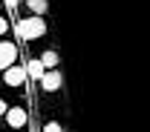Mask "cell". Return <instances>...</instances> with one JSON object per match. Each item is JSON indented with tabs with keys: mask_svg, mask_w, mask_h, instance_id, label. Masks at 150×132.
Here are the masks:
<instances>
[{
	"mask_svg": "<svg viewBox=\"0 0 150 132\" xmlns=\"http://www.w3.org/2000/svg\"><path fill=\"white\" fill-rule=\"evenodd\" d=\"M38 60H40L43 69H55V66H58V55H55V52H43Z\"/></svg>",
	"mask_w": 150,
	"mask_h": 132,
	"instance_id": "6",
	"label": "cell"
},
{
	"mask_svg": "<svg viewBox=\"0 0 150 132\" xmlns=\"http://www.w3.org/2000/svg\"><path fill=\"white\" fill-rule=\"evenodd\" d=\"M43 132H64V129H61V124H55V121H49V124L43 126Z\"/></svg>",
	"mask_w": 150,
	"mask_h": 132,
	"instance_id": "9",
	"label": "cell"
},
{
	"mask_svg": "<svg viewBox=\"0 0 150 132\" xmlns=\"http://www.w3.org/2000/svg\"><path fill=\"white\" fill-rule=\"evenodd\" d=\"M6 121H9V126H12V129H20V126H26V109H20V106H12V109H6Z\"/></svg>",
	"mask_w": 150,
	"mask_h": 132,
	"instance_id": "5",
	"label": "cell"
},
{
	"mask_svg": "<svg viewBox=\"0 0 150 132\" xmlns=\"http://www.w3.org/2000/svg\"><path fill=\"white\" fill-rule=\"evenodd\" d=\"M15 57H18L15 43H9V40H0V69L12 66V63H15Z\"/></svg>",
	"mask_w": 150,
	"mask_h": 132,
	"instance_id": "2",
	"label": "cell"
},
{
	"mask_svg": "<svg viewBox=\"0 0 150 132\" xmlns=\"http://www.w3.org/2000/svg\"><path fill=\"white\" fill-rule=\"evenodd\" d=\"M6 29H9V20H6V17H0V35H6Z\"/></svg>",
	"mask_w": 150,
	"mask_h": 132,
	"instance_id": "10",
	"label": "cell"
},
{
	"mask_svg": "<svg viewBox=\"0 0 150 132\" xmlns=\"http://www.w3.org/2000/svg\"><path fill=\"white\" fill-rule=\"evenodd\" d=\"M43 32H46V23H43L40 17H35V15L18 23V35H20V38H26V40H35V38H40Z\"/></svg>",
	"mask_w": 150,
	"mask_h": 132,
	"instance_id": "1",
	"label": "cell"
},
{
	"mask_svg": "<svg viewBox=\"0 0 150 132\" xmlns=\"http://www.w3.org/2000/svg\"><path fill=\"white\" fill-rule=\"evenodd\" d=\"M40 86H43L46 92H58V86H61V72H58V69H46V72L40 75Z\"/></svg>",
	"mask_w": 150,
	"mask_h": 132,
	"instance_id": "3",
	"label": "cell"
},
{
	"mask_svg": "<svg viewBox=\"0 0 150 132\" xmlns=\"http://www.w3.org/2000/svg\"><path fill=\"white\" fill-rule=\"evenodd\" d=\"M3 72H6V83H9V86H20V83L26 80V69H23V66H15V63H12V66H6Z\"/></svg>",
	"mask_w": 150,
	"mask_h": 132,
	"instance_id": "4",
	"label": "cell"
},
{
	"mask_svg": "<svg viewBox=\"0 0 150 132\" xmlns=\"http://www.w3.org/2000/svg\"><path fill=\"white\" fill-rule=\"evenodd\" d=\"M6 109H9V106H6V101H0V115H6Z\"/></svg>",
	"mask_w": 150,
	"mask_h": 132,
	"instance_id": "11",
	"label": "cell"
},
{
	"mask_svg": "<svg viewBox=\"0 0 150 132\" xmlns=\"http://www.w3.org/2000/svg\"><path fill=\"white\" fill-rule=\"evenodd\" d=\"M26 3H29V9H32V15H35V17H40V15L49 9V6H46V0H26Z\"/></svg>",
	"mask_w": 150,
	"mask_h": 132,
	"instance_id": "7",
	"label": "cell"
},
{
	"mask_svg": "<svg viewBox=\"0 0 150 132\" xmlns=\"http://www.w3.org/2000/svg\"><path fill=\"white\" fill-rule=\"evenodd\" d=\"M43 72H46V69L40 66V60H29V63H26V75H32V78H40Z\"/></svg>",
	"mask_w": 150,
	"mask_h": 132,
	"instance_id": "8",
	"label": "cell"
}]
</instances>
